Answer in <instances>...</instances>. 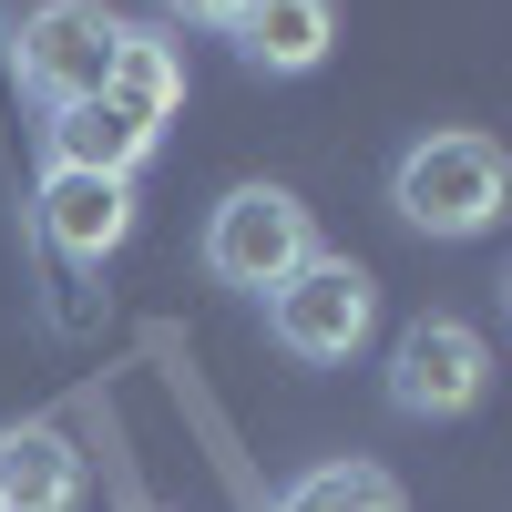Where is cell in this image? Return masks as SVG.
Masks as SVG:
<instances>
[{"mask_svg":"<svg viewBox=\"0 0 512 512\" xmlns=\"http://www.w3.org/2000/svg\"><path fill=\"white\" fill-rule=\"evenodd\" d=\"M82 502V451L52 420H11L0 431V512H72Z\"/></svg>","mask_w":512,"mask_h":512,"instance_id":"obj_8","label":"cell"},{"mask_svg":"<svg viewBox=\"0 0 512 512\" xmlns=\"http://www.w3.org/2000/svg\"><path fill=\"white\" fill-rule=\"evenodd\" d=\"M328 41H338V0H256V11L236 21L246 72H277V82L318 72V62H328Z\"/></svg>","mask_w":512,"mask_h":512,"instance_id":"obj_9","label":"cell"},{"mask_svg":"<svg viewBox=\"0 0 512 512\" xmlns=\"http://www.w3.org/2000/svg\"><path fill=\"white\" fill-rule=\"evenodd\" d=\"M308 256H318V226H308V205L287 185H236L216 216H205V277L216 287L267 297L287 267H308Z\"/></svg>","mask_w":512,"mask_h":512,"instance_id":"obj_4","label":"cell"},{"mask_svg":"<svg viewBox=\"0 0 512 512\" xmlns=\"http://www.w3.org/2000/svg\"><path fill=\"white\" fill-rule=\"evenodd\" d=\"M492 400V338L472 318H410L390 338V410L400 420H461Z\"/></svg>","mask_w":512,"mask_h":512,"instance_id":"obj_5","label":"cell"},{"mask_svg":"<svg viewBox=\"0 0 512 512\" xmlns=\"http://www.w3.org/2000/svg\"><path fill=\"white\" fill-rule=\"evenodd\" d=\"M134 236V185L113 175H72V164H52L41 175V246L72 256V267H103V256Z\"/></svg>","mask_w":512,"mask_h":512,"instance_id":"obj_6","label":"cell"},{"mask_svg":"<svg viewBox=\"0 0 512 512\" xmlns=\"http://www.w3.org/2000/svg\"><path fill=\"white\" fill-rule=\"evenodd\" d=\"M103 93H113L123 113H134V123H154V134H164V123L185 113V52H175L164 31H134V21H123V41H113V72H103Z\"/></svg>","mask_w":512,"mask_h":512,"instance_id":"obj_10","label":"cell"},{"mask_svg":"<svg viewBox=\"0 0 512 512\" xmlns=\"http://www.w3.org/2000/svg\"><path fill=\"white\" fill-rule=\"evenodd\" d=\"M41 144H52V164H72V175H113V185H134V164L164 144L154 123H134L113 93H93V103H62L52 123H41Z\"/></svg>","mask_w":512,"mask_h":512,"instance_id":"obj_7","label":"cell"},{"mask_svg":"<svg viewBox=\"0 0 512 512\" xmlns=\"http://www.w3.org/2000/svg\"><path fill=\"white\" fill-rule=\"evenodd\" d=\"M113 41H123V21L103 0H41V11H21V31H11V72H21V93L41 113H62V103L103 93Z\"/></svg>","mask_w":512,"mask_h":512,"instance_id":"obj_3","label":"cell"},{"mask_svg":"<svg viewBox=\"0 0 512 512\" xmlns=\"http://www.w3.org/2000/svg\"><path fill=\"white\" fill-rule=\"evenodd\" d=\"M267 328H277V349L287 359H308V369H349L369 349V328H379V287L359 256H308V267H287L267 287Z\"/></svg>","mask_w":512,"mask_h":512,"instance_id":"obj_2","label":"cell"},{"mask_svg":"<svg viewBox=\"0 0 512 512\" xmlns=\"http://www.w3.org/2000/svg\"><path fill=\"white\" fill-rule=\"evenodd\" d=\"M390 205L420 236H492L512 205V164L492 134H420L390 175Z\"/></svg>","mask_w":512,"mask_h":512,"instance_id":"obj_1","label":"cell"},{"mask_svg":"<svg viewBox=\"0 0 512 512\" xmlns=\"http://www.w3.org/2000/svg\"><path fill=\"white\" fill-rule=\"evenodd\" d=\"M164 11H175V21H195V31H236L256 0H164Z\"/></svg>","mask_w":512,"mask_h":512,"instance_id":"obj_12","label":"cell"},{"mask_svg":"<svg viewBox=\"0 0 512 512\" xmlns=\"http://www.w3.org/2000/svg\"><path fill=\"white\" fill-rule=\"evenodd\" d=\"M267 512H410V492L379 472V461H318V472H297Z\"/></svg>","mask_w":512,"mask_h":512,"instance_id":"obj_11","label":"cell"}]
</instances>
